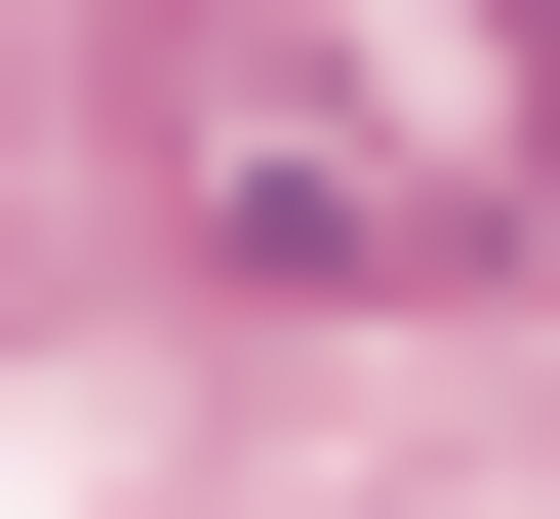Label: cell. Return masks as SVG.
<instances>
[{"mask_svg": "<svg viewBox=\"0 0 560 519\" xmlns=\"http://www.w3.org/2000/svg\"><path fill=\"white\" fill-rule=\"evenodd\" d=\"M120 200L280 320H441L560 240V0H161L120 40Z\"/></svg>", "mask_w": 560, "mask_h": 519, "instance_id": "obj_1", "label": "cell"}]
</instances>
